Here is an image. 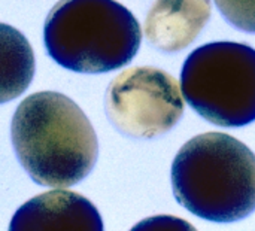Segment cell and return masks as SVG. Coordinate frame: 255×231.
<instances>
[{
  "label": "cell",
  "instance_id": "6da1fadb",
  "mask_svg": "<svg viewBox=\"0 0 255 231\" xmlns=\"http://www.w3.org/2000/svg\"><path fill=\"white\" fill-rule=\"evenodd\" d=\"M10 137L28 176L42 187L67 188L96 166L99 143L82 109L64 94L42 91L16 108Z\"/></svg>",
  "mask_w": 255,
  "mask_h": 231
},
{
  "label": "cell",
  "instance_id": "7a4b0ae2",
  "mask_svg": "<svg viewBox=\"0 0 255 231\" xmlns=\"http://www.w3.org/2000/svg\"><path fill=\"white\" fill-rule=\"evenodd\" d=\"M175 199L193 215L220 224L255 211V154L226 133L188 140L172 164Z\"/></svg>",
  "mask_w": 255,
  "mask_h": 231
},
{
  "label": "cell",
  "instance_id": "3957f363",
  "mask_svg": "<svg viewBox=\"0 0 255 231\" xmlns=\"http://www.w3.org/2000/svg\"><path fill=\"white\" fill-rule=\"evenodd\" d=\"M48 55L76 73H106L137 54L142 30L133 13L115 0H60L43 27Z\"/></svg>",
  "mask_w": 255,
  "mask_h": 231
},
{
  "label": "cell",
  "instance_id": "277c9868",
  "mask_svg": "<svg viewBox=\"0 0 255 231\" xmlns=\"http://www.w3.org/2000/svg\"><path fill=\"white\" fill-rule=\"evenodd\" d=\"M187 103L220 127L255 121V49L247 43L212 42L194 49L181 70Z\"/></svg>",
  "mask_w": 255,
  "mask_h": 231
},
{
  "label": "cell",
  "instance_id": "5b68a950",
  "mask_svg": "<svg viewBox=\"0 0 255 231\" xmlns=\"http://www.w3.org/2000/svg\"><path fill=\"white\" fill-rule=\"evenodd\" d=\"M106 115L112 125L131 139H155L182 118L184 99L173 76L157 67H133L108 87Z\"/></svg>",
  "mask_w": 255,
  "mask_h": 231
},
{
  "label": "cell",
  "instance_id": "8992f818",
  "mask_svg": "<svg viewBox=\"0 0 255 231\" xmlns=\"http://www.w3.org/2000/svg\"><path fill=\"white\" fill-rule=\"evenodd\" d=\"M9 231H103V221L88 199L57 188L24 203Z\"/></svg>",
  "mask_w": 255,
  "mask_h": 231
},
{
  "label": "cell",
  "instance_id": "52a82bcc",
  "mask_svg": "<svg viewBox=\"0 0 255 231\" xmlns=\"http://www.w3.org/2000/svg\"><path fill=\"white\" fill-rule=\"evenodd\" d=\"M211 18V0H155L145 21L151 46L179 52L190 46Z\"/></svg>",
  "mask_w": 255,
  "mask_h": 231
},
{
  "label": "cell",
  "instance_id": "ba28073f",
  "mask_svg": "<svg viewBox=\"0 0 255 231\" xmlns=\"http://www.w3.org/2000/svg\"><path fill=\"white\" fill-rule=\"evenodd\" d=\"M34 54L27 37L0 22V105L21 96L34 76Z\"/></svg>",
  "mask_w": 255,
  "mask_h": 231
},
{
  "label": "cell",
  "instance_id": "9c48e42d",
  "mask_svg": "<svg viewBox=\"0 0 255 231\" xmlns=\"http://www.w3.org/2000/svg\"><path fill=\"white\" fill-rule=\"evenodd\" d=\"M223 16L238 30L255 33V0H214Z\"/></svg>",
  "mask_w": 255,
  "mask_h": 231
},
{
  "label": "cell",
  "instance_id": "30bf717a",
  "mask_svg": "<svg viewBox=\"0 0 255 231\" xmlns=\"http://www.w3.org/2000/svg\"><path fill=\"white\" fill-rule=\"evenodd\" d=\"M130 231H197L193 224L172 215H157L137 223Z\"/></svg>",
  "mask_w": 255,
  "mask_h": 231
}]
</instances>
